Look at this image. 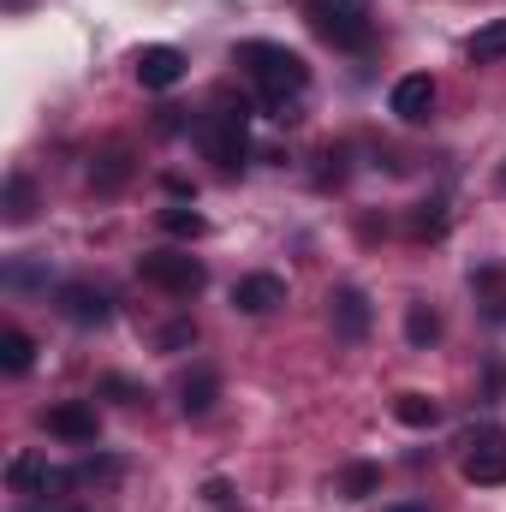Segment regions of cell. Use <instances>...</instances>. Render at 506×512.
<instances>
[{
  "instance_id": "1",
  "label": "cell",
  "mask_w": 506,
  "mask_h": 512,
  "mask_svg": "<svg viewBox=\"0 0 506 512\" xmlns=\"http://www.w3.org/2000/svg\"><path fill=\"white\" fill-rule=\"evenodd\" d=\"M233 60L256 78V96H262L268 120H280V126L298 120L292 108H298V96H304V84H310V66H304L298 48H286V42H239Z\"/></svg>"
},
{
  "instance_id": "2",
  "label": "cell",
  "mask_w": 506,
  "mask_h": 512,
  "mask_svg": "<svg viewBox=\"0 0 506 512\" xmlns=\"http://www.w3.org/2000/svg\"><path fill=\"white\" fill-rule=\"evenodd\" d=\"M203 155H209L215 167H227V173L251 155V114H245V102H239V108L221 102V108L203 120Z\"/></svg>"
},
{
  "instance_id": "3",
  "label": "cell",
  "mask_w": 506,
  "mask_h": 512,
  "mask_svg": "<svg viewBox=\"0 0 506 512\" xmlns=\"http://www.w3.org/2000/svg\"><path fill=\"white\" fill-rule=\"evenodd\" d=\"M137 274L149 280V286H161L167 298H191V292H203V262L191 251H143L137 256Z\"/></svg>"
},
{
  "instance_id": "4",
  "label": "cell",
  "mask_w": 506,
  "mask_h": 512,
  "mask_svg": "<svg viewBox=\"0 0 506 512\" xmlns=\"http://www.w3.org/2000/svg\"><path fill=\"white\" fill-rule=\"evenodd\" d=\"M459 471H465V483H477V489H501L506 483V429H477V435L465 441Z\"/></svg>"
},
{
  "instance_id": "5",
  "label": "cell",
  "mask_w": 506,
  "mask_h": 512,
  "mask_svg": "<svg viewBox=\"0 0 506 512\" xmlns=\"http://www.w3.org/2000/svg\"><path fill=\"white\" fill-rule=\"evenodd\" d=\"M310 24H316L334 48H370V42H376L370 18H364L358 6H346V0H316V6H310Z\"/></svg>"
},
{
  "instance_id": "6",
  "label": "cell",
  "mask_w": 506,
  "mask_h": 512,
  "mask_svg": "<svg viewBox=\"0 0 506 512\" xmlns=\"http://www.w3.org/2000/svg\"><path fill=\"white\" fill-rule=\"evenodd\" d=\"M6 483H12L18 495H36V501H54V495H66V489L78 483V471H54V465H42L36 453H18V459L6 465Z\"/></svg>"
},
{
  "instance_id": "7",
  "label": "cell",
  "mask_w": 506,
  "mask_h": 512,
  "mask_svg": "<svg viewBox=\"0 0 506 512\" xmlns=\"http://www.w3.org/2000/svg\"><path fill=\"white\" fill-rule=\"evenodd\" d=\"M42 429H48L54 441H66V447H96V435H102L96 405H84V399H66V405L42 411Z\"/></svg>"
},
{
  "instance_id": "8",
  "label": "cell",
  "mask_w": 506,
  "mask_h": 512,
  "mask_svg": "<svg viewBox=\"0 0 506 512\" xmlns=\"http://www.w3.org/2000/svg\"><path fill=\"white\" fill-rule=\"evenodd\" d=\"M131 72H137L143 90H173V84L185 78V54H179L173 42H149V48L131 54Z\"/></svg>"
},
{
  "instance_id": "9",
  "label": "cell",
  "mask_w": 506,
  "mask_h": 512,
  "mask_svg": "<svg viewBox=\"0 0 506 512\" xmlns=\"http://www.w3.org/2000/svg\"><path fill=\"white\" fill-rule=\"evenodd\" d=\"M328 322H334V334H340L346 346H358V340L370 334L376 310H370V298H364L358 286H334V292H328Z\"/></svg>"
},
{
  "instance_id": "10",
  "label": "cell",
  "mask_w": 506,
  "mask_h": 512,
  "mask_svg": "<svg viewBox=\"0 0 506 512\" xmlns=\"http://www.w3.org/2000/svg\"><path fill=\"white\" fill-rule=\"evenodd\" d=\"M60 316L78 322V328H108L114 322V298L84 286V280H72V286H60Z\"/></svg>"
},
{
  "instance_id": "11",
  "label": "cell",
  "mask_w": 506,
  "mask_h": 512,
  "mask_svg": "<svg viewBox=\"0 0 506 512\" xmlns=\"http://www.w3.org/2000/svg\"><path fill=\"white\" fill-rule=\"evenodd\" d=\"M387 108H393L405 126H423V120L435 114V78H429V72L399 78V84H393V96H387Z\"/></svg>"
},
{
  "instance_id": "12",
  "label": "cell",
  "mask_w": 506,
  "mask_h": 512,
  "mask_svg": "<svg viewBox=\"0 0 506 512\" xmlns=\"http://www.w3.org/2000/svg\"><path fill=\"white\" fill-rule=\"evenodd\" d=\"M280 304H286V280L280 274H245L233 286V310H245V316H268Z\"/></svg>"
},
{
  "instance_id": "13",
  "label": "cell",
  "mask_w": 506,
  "mask_h": 512,
  "mask_svg": "<svg viewBox=\"0 0 506 512\" xmlns=\"http://www.w3.org/2000/svg\"><path fill=\"white\" fill-rule=\"evenodd\" d=\"M215 399H221L215 370H191V376L179 382V411H185V417H203V411H215Z\"/></svg>"
},
{
  "instance_id": "14",
  "label": "cell",
  "mask_w": 506,
  "mask_h": 512,
  "mask_svg": "<svg viewBox=\"0 0 506 512\" xmlns=\"http://www.w3.org/2000/svg\"><path fill=\"white\" fill-rule=\"evenodd\" d=\"M126 179H131V155L126 149H102L96 167H90V185H96L102 197H114V191H126Z\"/></svg>"
},
{
  "instance_id": "15",
  "label": "cell",
  "mask_w": 506,
  "mask_h": 512,
  "mask_svg": "<svg viewBox=\"0 0 506 512\" xmlns=\"http://www.w3.org/2000/svg\"><path fill=\"white\" fill-rule=\"evenodd\" d=\"M155 221H161V233H167V239H185V245L209 233V221H203V215H197L191 203H167V209H161Z\"/></svg>"
},
{
  "instance_id": "16",
  "label": "cell",
  "mask_w": 506,
  "mask_h": 512,
  "mask_svg": "<svg viewBox=\"0 0 506 512\" xmlns=\"http://www.w3.org/2000/svg\"><path fill=\"white\" fill-rule=\"evenodd\" d=\"M30 364H36V340H30L24 328H6V334H0V370H6V376H24Z\"/></svg>"
},
{
  "instance_id": "17",
  "label": "cell",
  "mask_w": 506,
  "mask_h": 512,
  "mask_svg": "<svg viewBox=\"0 0 506 512\" xmlns=\"http://www.w3.org/2000/svg\"><path fill=\"white\" fill-rule=\"evenodd\" d=\"M393 417H399L405 429H435V423H441V405H435L429 393H399V399H393Z\"/></svg>"
},
{
  "instance_id": "18",
  "label": "cell",
  "mask_w": 506,
  "mask_h": 512,
  "mask_svg": "<svg viewBox=\"0 0 506 512\" xmlns=\"http://www.w3.org/2000/svg\"><path fill=\"white\" fill-rule=\"evenodd\" d=\"M30 215H36V185L24 173H12L6 179V227H24Z\"/></svg>"
},
{
  "instance_id": "19",
  "label": "cell",
  "mask_w": 506,
  "mask_h": 512,
  "mask_svg": "<svg viewBox=\"0 0 506 512\" xmlns=\"http://www.w3.org/2000/svg\"><path fill=\"white\" fill-rule=\"evenodd\" d=\"M405 340L411 346H435L441 340V316L429 304H405Z\"/></svg>"
},
{
  "instance_id": "20",
  "label": "cell",
  "mask_w": 506,
  "mask_h": 512,
  "mask_svg": "<svg viewBox=\"0 0 506 512\" xmlns=\"http://www.w3.org/2000/svg\"><path fill=\"white\" fill-rule=\"evenodd\" d=\"M465 54H471V60H506V18H489V24L471 36Z\"/></svg>"
},
{
  "instance_id": "21",
  "label": "cell",
  "mask_w": 506,
  "mask_h": 512,
  "mask_svg": "<svg viewBox=\"0 0 506 512\" xmlns=\"http://www.w3.org/2000/svg\"><path fill=\"white\" fill-rule=\"evenodd\" d=\"M376 489H381V465H346V477H340L346 501H370Z\"/></svg>"
},
{
  "instance_id": "22",
  "label": "cell",
  "mask_w": 506,
  "mask_h": 512,
  "mask_svg": "<svg viewBox=\"0 0 506 512\" xmlns=\"http://www.w3.org/2000/svg\"><path fill=\"white\" fill-rule=\"evenodd\" d=\"M411 227H417V239H441L447 233V203H423Z\"/></svg>"
},
{
  "instance_id": "23",
  "label": "cell",
  "mask_w": 506,
  "mask_h": 512,
  "mask_svg": "<svg viewBox=\"0 0 506 512\" xmlns=\"http://www.w3.org/2000/svg\"><path fill=\"white\" fill-rule=\"evenodd\" d=\"M6 286H18V292L24 286H48V274H42V262H12L6 268Z\"/></svg>"
},
{
  "instance_id": "24",
  "label": "cell",
  "mask_w": 506,
  "mask_h": 512,
  "mask_svg": "<svg viewBox=\"0 0 506 512\" xmlns=\"http://www.w3.org/2000/svg\"><path fill=\"white\" fill-rule=\"evenodd\" d=\"M114 477H120V465H114V459H90V465L78 471V483H114Z\"/></svg>"
},
{
  "instance_id": "25",
  "label": "cell",
  "mask_w": 506,
  "mask_h": 512,
  "mask_svg": "<svg viewBox=\"0 0 506 512\" xmlns=\"http://www.w3.org/2000/svg\"><path fill=\"white\" fill-rule=\"evenodd\" d=\"M191 340H197V328H191V322H173V328L161 334V346H167V352H179V346H191Z\"/></svg>"
},
{
  "instance_id": "26",
  "label": "cell",
  "mask_w": 506,
  "mask_h": 512,
  "mask_svg": "<svg viewBox=\"0 0 506 512\" xmlns=\"http://www.w3.org/2000/svg\"><path fill=\"white\" fill-rule=\"evenodd\" d=\"M387 512H429V507H387Z\"/></svg>"
},
{
  "instance_id": "27",
  "label": "cell",
  "mask_w": 506,
  "mask_h": 512,
  "mask_svg": "<svg viewBox=\"0 0 506 512\" xmlns=\"http://www.w3.org/2000/svg\"><path fill=\"white\" fill-rule=\"evenodd\" d=\"M6 6H30V0H6Z\"/></svg>"
},
{
  "instance_id": "28",
  "label": "cell",
  "mask_w": 506,
  "mask_h": 512,
  "mask_svg": "<svg viewBox=\"0 0 506 512\" xmlns=\"http://www.w3.org/2000/svg\"><path fill=\"white\" fill-rule=\"evenodd\" d=\"M501 185H506V167H501Z\"/></svg>"
}]
</instances>
